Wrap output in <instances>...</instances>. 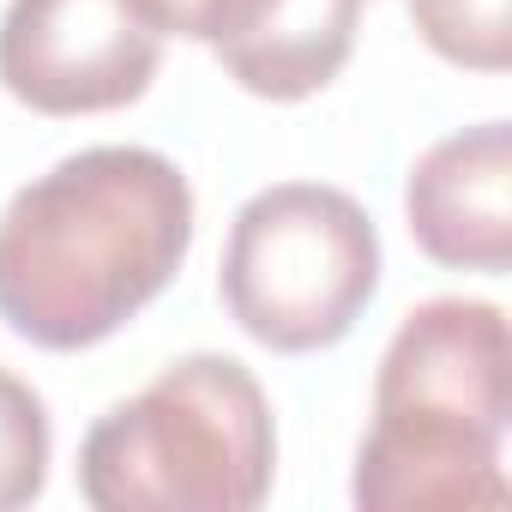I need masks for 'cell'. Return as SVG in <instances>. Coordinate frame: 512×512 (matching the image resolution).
Listing matches in <instances>:
<instances>
[{
	"label": "cell",
	"mask_w": 512,
	"mask_h": 512,
	"mask_svg": "<svg viewBox=\"0 0 512 512\" xmlns=\"http://www.w3.org/2000/svg\"><path fill=\"white\" fill-rule=\"evenodd\" d=\"M163 37L133 0H13L0 19V85L37 115H103L151 91Z\"/></svg>",
	"instance_id": "5b68a950"
},
{
	"label": "cell",
	"mask_w": 512,
	"mask_h": 512,
	"mask_svg": "<svg viewBox=\"0 0 512 512\" xmlns=\"http://www.w3.org/2000/svg\"><path fill=\"white\" fill-rule=\"evenodd\" d=\"M157 37H187L205 49H235L260 31L284 0H133Z\"/></svg>",
	"instance_id": "30bf717a"
},
{
	"label": "cell",
	"mask_w": 512,
	"mask_h": 512,
	"mask_svg": "<svg viewBox=\"0 0 512 512\" xmlns=\"http://www.w3.org/2000/svg\"><path fill=\"white\" fill-rule=\"evenodd\" d=\"M49 410L43 398L0 368V512H19L43 494L49 482Z\"/></svg>",
	"instance_id": "ba28073f"
},
{
	"label": "cell",
	"mask_w": 512,
	"mask_h": 512,
	"mask_svg": "<svg viewBox=\"0 0 512 512\" xmlns=\"http://www.w3.org/2000/svg\"><path fill=\"white\" fill-rule=\"evenodd\" d=\"M410 19L428 37V49L446 55L452 67L500 73L512 61L506 0H410Z\"/></svg>",
	"instance_id": "9c48e42d"
},
{
	"label": "cell",
	"mask_w": 512,
	"mask_h": 512,
	"mask_svg": "<svg viewBox=\"0 0 512 512\" xmlns=\"http://www.w3.org/2000/svg\"><path fill=\"white\" fill-rule=\"evenodd\" d=\"M512 350L494 302H422L380 356L374 428L356 452L362 512H476L506 500Z\"/></svg>",
	"instance_id": "7a4b0ae2"
},
{
	"label": "cell",
	"mask_w": 512,
	"mask_h": 512,
	"mask_svg": "<svg viewBox=\"0 0 512 512\" xmlns=\"http://www.w3.org/2000/svg\"><path fill=\"white\" fill-rule=\"evenodd\" d=\"M356 19H362V0H284L247 43L217 49V61L253 97L302 103L344 73L356 49Z\"/></svg>",
	"instance_id": "52a82bcc"
},
{
	"label": "cell",
	"mask_w": 512,
	"mask_h": 512,
	"mask_svg": "<svg viewBox=\"0 0 512 512\" xmlns=\"http://www.w3.org/2000/svg\"><path fill=\"white\" fill-rule=\"evenodd\" d=\"M272 398L235 356H181L97 416L79 494L97 512H253L272 494Z\"/></svg>",
	"instance_id": "3957f363"
},
{
	"label": "cell",
	"mask_w": 512,
	"mask_h": 512,
	"mask_svg": "<svg viewBox=\"0 0 512 512\" xmlns=\"http://www.w3.org/2000/svg\"><path fill=\"white\" fill-rule=\"evenodd\" d=\"M380 290V229L320 181L260 187L229 223L217 296L229 320L278 356L332 350Z\"/></svg>",
	"instance_id": "277c9868"
},
{
	"label": "cell",
	"mask_w": 512,
	"mask_h": 512,
	"mask_svg": "<svg viewBox=\"0 0 512 512\" xmlns=\"http://www.w3.org/2000/svg\"><path fill=\"white\" fill-rule=\"evenodd\" d=\"M193 247V187L145 145H91L0 211V320L73 356L151 308Z\"/></svg>",
	"instance_id": "6da1fadb"
},
{
	"label": "cell",
	"mask_w": 512,
	"mask_h": 512,
	"mask_svg": "<svg viewBox=\"0 0 512 512\" xmlns=\"http://www.w3.org/2000/svg\"><path fill=\"white\" fill-rule=\"evenodd\" d=\"M410 235L434 266L488 272L512 266V133L506 121L464 127L428 145L404 187Z\"/></svg>",
	"instance_id": "8992f818"
}]
</instances>
